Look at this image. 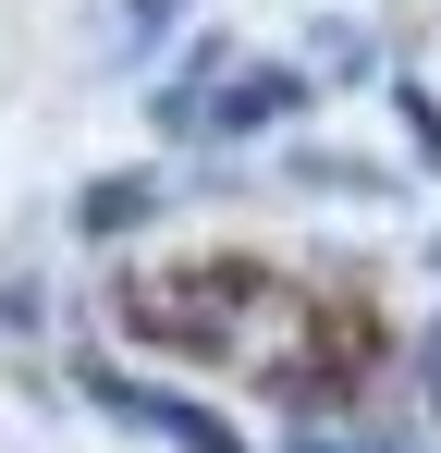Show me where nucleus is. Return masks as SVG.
Masks as SVG:
<instances>
[{"mask_svg":"<svg viewBox=\"0 0 441 453\" xmlns=\"http://www.w3.org/2000/svg\"><path fill=\"white\" fill-rule=\"evenodd\" d=\"M135 209H147V184H135V172H123V184H98V196H86V233H123V221H135Z\"/></svg>","mask_w":441,"mask_h":453,"instance_id":"1","label":"nucleus"}]
</instances>
